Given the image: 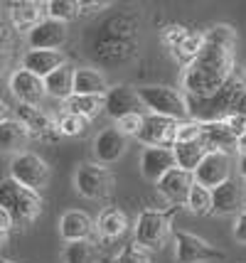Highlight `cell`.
<instances>
[{
  "label": "cell",
  "mask_w": 246,
  "mask_h": 263,
  "mask_svg": "<svg viewBox=\"0 0 246 263\" xmlns=\"http://www.w3.org/2000/svg\"><path fill=\"white\" fill-rule=\"evenodd\" d=\"M202 143L207 145V150H217V153H226V155H232V150H236V136L229 130L224 121L202 123Z\"/></svg>",
  "instance_id": "obj_22"
},
{
  "label": "cell",
  "mask_w": 246,
  "mask_h": 263,
  "mask_svg": "<svg viewBox=\"0 0 246 263\" xmlns=\"http://www.w3.org/2000/svg\"><path fill=\"white\" fill-rule=\"evenodd\" d=\"M30 143V133L25 130V126L15 118H8L0 123V153H23V148H27Z\"/></svg>",
  "instance_id": "obj_24"
},
{
  "label": "cell",
  "mask_w": 246,
  "mask_h": 263,
  "mask_svg": "<svg viewBox=\"0 0 246 263\" xmlns=\"http://www.w3.org/2000/svg\"><path fill=\"white\" fill-rule=\"evenodd\" d=\"M128 150V138L123 136L121 130H116V126H108L104 130H99L94 138V158L96 165H113L118 162Z\"/></svg>",
  "instance_id": "obj_14"
},
{
  "label": "cell",
  "mask_w": 246,
  "mask_h": 263,
  "mask_svg": "<svg viewBox=\"0 0 246 263\" xmlns=\"http://www.w3.org/2000/svg\"><path fill=\"white\" fill-rule=\"evenodd\" d=\"M234 47L204 40L199 54L182 71V89L190 99H207L234 77Z\"/></svg>",
  "instance_id": "obj_1"
},
{
  "label": "cell",
  "mask_w": 246,
  "mask_h": 263,
  "mask_svg": "<svg viewBox=\"0 0 246 263\" xmlns=\"http://www.w3.org/2000/svg\"><path fill=\"white\" fill-rule=\"evenodd\" d=\"M143 126V114H130V116H123L116 121V130H121L123 136H138V130Z\"/></svg>",
  "instance_id": "obj_35"
},
{
  "label": "cell",
  "mask_w": 246,
  "mask_h": 263,
  "mask_svg": "<svg viewBox=\"0 0 246 263\" xmlns=\"http://www.w3.org/2000/svg\"><path fill=\"white\" fill-rule=\"evenodd\" d=\"M173 243H175L177 263H214L226 258L224 251H219L217 246H212L210 241H204L202 236H195L190 231H175L173 234Z\"/></svg>",
  "instance_id": "obj_8"
},
{
  "label": "cell",
  "mask_w": 246,
  "mask_h": 263,
  "mask_svg": "<svg viewBox=\"0 0 246 263\" xmlns=\"http://www.w3.org/2000/svg\"><path fill=\"white\" fill-rule=\"evenodd\" d=\"M42 8L49 20H57V23H69L71 17H77V3L71 0H49Z\"/></svg>",
  "instance_id": "obj_32"
},
{
  "label": "cell",
  "mask_w": 246,
  "mask_h": 263,
  "mask_svg": "<svg viewBox=\"0 0 246 263\" xmlns=\"http://www.w3.org/2000/svg\"><path fill=\"white\" fill-rule=\"evenodd\" d=\"M62 64H67V57L62 52H52V49H27L23 54V69L40 79L49 77Z\"/></svg>",
  "instance_id": "obj_20"
},
{
  "label": "cell",
  "mask_w": 246,
  "mask_h": 263,
  "mask_svg": "<svg viewBox=\"0 0 246 263\" xmlns=\"http://www.w3.org/2000/svg\"><path fill=\"white\" fill-rule=\"evenodd\" d=\"M175 167V158L170 148H145L141 155V175L148 182H158L165 172Z\"/></svg>",
  "instance_id": "obj_19"
},
{
  "label": "cell",
  "mask_w": 246,
  "mask_h": 263,
  "mask_svg": "<svg viewBox=\"0 0 246 263\" xmlns=\"http://www.w3.org/2000/svg\"><path fill=\"white\" fill-rule=\"evenodd\" d=\"M42 12H45V8H42L40 3H12L10 20L15 27L30 30V27H35V25L42 20Z\"/></svg>",
  "instance_id": "obj_29"
},
{
  "label": "cell",
  "mask_w": 246,
  "mask_h": 263,
  "mask_svg": "<svg viewBox=\"0 0 246 263\" xmlns=\"http://www.w3.org/2000/svg\"><path fill=\"white\" fill-rule=\"evenodd\" d=\"M234 239L246 243V209L236 217V224H234Z\"/></svg>",
  "instance_id": "obj_38"
},
{
  "label": "cell",
  "mask_w": 246,
  "mask_h": 263,
  "mask_svg": "<svg viewBox=\"0 0 246 263\" xmlns=\"http://www.w3.org/2000/svg\"><path fill=\"white\" fill-rule=\"evenodd\" d=\"M195 184L192 180V172H185L180 167H173L170 172H165L163 177L155 182L158 192L170 202L173 206H185L187 202V195H190V187Z\"/></svg>",
  "instance_id": "obj_15"
},
{
  "label": "cell",
  "mask_w": 246,
  "mask_h": 263,
  "mask_svg": "<svg viewBox=\"0 0 246 263\" xmlns=\"http://www.w3.org/2000/svg\"><path fill=\"white\" fill-rule=\"evenodd\" d=\"M64 103V114H74V116H82L86 121H91L99 111H104V96H77L71 93Z\"/></svg>",
  "instance_id": "obj_27"
},
{
  "label": "cell",
  "mask_w": 246,
  "mask_h": 263,
  "mask_svg": "<svg viewBox=\"0 0 246 263\" xmlns=\"http://www.w3.org/2000/svg\"><path fill=\"white\" fill-rule=\"evenodd\" d=\"M5 40H8V30H5V25L0 20V54H3V47H5Z\"/></svg>",
  "instance_id": "obj_43"
},
{
  "label": "cell",
  "mask_w": 246,
  "mask_h": 263,
  "mask_svg": "<svg viewBox=\"0 0 246 263\" xmlns=\"http://www.w3.org/2000/svg\"><path fill=\"white\" fill-rule=\"evenodd\" d=\"M113 263H153V258H150V251H148V249H143L136 241H130V243H126V246L121 249V253L116 256Z\"/></svg>",
  "instance_id": "obj_34"
},
{
  "label": "cell",
  "mask_w": 246,
  "mask_h": 263,
  "mask_svg": "<svg viewBox=\"0 0 246 263\" xmlns=\"http://www.w3.org/2000/svg\"><path fill=\"white\" fill-rule=\"evenodd\" d=\"M8 118H10V106H8L5 101H0V123L8 121Z\"/></svg>",
  "instance_id": "obj_42"
},
{
  "label": "cell",
  "mask_w": 246,
  "mask_h": 263,
  "mask_svg": "<svg viewBox=\"0 0 246 263\" xmlns=\"http://www.w3.org/2000/svg\"><path fill=\"white\" fill-rule=\"evenodd\" d=\"M10 91L25 106H40L45 99V84L40 77L25 71V69H15L10 74Z\"/></svg>",
  "instance_id": "obj_17"
},
{
  "label": "cell",
  "mask_w": 246,
  "mask_h": 263,
  "mask_svg": "<svg viewBox=\"0 0 246 263\" xmlns=\"http://www.w3.org/2000/svg\"><path fill=\"white\" fill-rule=\"evenodd\" d=\"M96 229H99V234H101L104 239L113 241V239H121V236L130 229V221H128V217H126L123 209L113 206V209H106L104 214L99 217Z\"/></svg>",
  "instance_id": "obj_26"
},
{
  "label": "cell",
  "mask_w": 246,
  "mask_h": 263,
  "mask_svg": "<svg viewBox=\"0 0 246 263\" xmlns=\"http://www.w3.org/2000/svg\"><path fill=\"white\" fill-rule=\"evenodd\" d=\"M108 91V79L104 71L91 67H74V93L77 96H104Z\"/></svg>",
  "instance_id": "obj_21"
},
{
  "label": "cell",
  "mask_w": 246,
  "mask_h": 263,
  "mask_svg": "<svg viewBox=\"0 0 246 263\" xmlns=\"http://www.w3.org/2000/svg\"><path fill=\"white\" fill-rule=\"evenodd\" d=\"M12 227H15V224H12V219L8 217V212H5V209L0 206V231H5V234H8Z\"/></svg>",
  "instance_id": "obj_39"
},
{
  "label": "cell",
  "mask_w": 246,
  "mask_h": 263,
  "mask_svg": "<svg viewBox=\"0 0 246 263\" xmlns=\"http://www.w3.org/2000/svg\"><path fill=\"white\" fill-rule=\"evenodd\" d=\"M170 150H173V158H175V167L185 172H195L199 160L210 153L207 145L202 143V138L199 140H187V143H175Z\"/></svg>",
  "instance_id": "obj_25"
},
{
  "label": "cell",
  "mask_w": 246,
  "mask_h": 263,
  "mask_svg": "<svg viewBox=\"0 0 246 263\" xmlns=\"http://www.w3.org/2000/svg\"><path fill=\"white\" fill-rule=\"evenodd\" d=\"M5 239H8V234H5V231H0V246L5 243Z\"/></svg>",
  "instance_id": "obj_44"
},
{
  "label": "cell",
  "mask_w": 246,
  "mask_h": 263,
  "mask_svg": "<svg viewBox=\"0 0 246 263\" xmlns=\"http://www.w3.org/2000/svg\"><path fill=\"white\" fill-rule=\"evenodd\" d=\"M143 108H148L153 116H163L173 121H190L187 99L173 86H138L136 89Z\"/></svg>",
  "instance_id": "obj_4"
},
{
  "label": "cell",
  "mask_w": 246,
  "mask_h": 263,
  "mask_svg": "<svg viewBox=\"0 0 246 263\" xmlns=\"http://www.w3.org/2000/svg\"><path fill=\"white\" fill-rule=\"evenodd\" d=\"M239 180L246 182V155H239Z\"/></svg>",
  "instance_id": "obj_41"
},
{
  "label": "cell",
  "mask_w": 246,
  "mask_h": 263,
  "mask_svg": "<svg viewBox=\"0 0 246 263\" xmlns=\"http://www.w3.org/2000/svg\"><path fill=\"white\" fill-rule=\"evenodd\" d=\"M111 3L108 0H79L77 3V15H96L99 10H106Z\"/></svg>",
  "instance_id": "obj_37"
},
{
  "label": "cell",
  "mask_w": 246,
  "mask_h": 263,
  "mask_svg": "<svg viewBox=\"0 0 246 263\" xmlns=\"http://www.w3.org/2000/svg\"><path fill=\"white\" fill-rule=\"evenodd\" d=\"M185 206H187L192 214H197V217L212 214V190L199 187V184H192V187H190V195H187Z\"/></svg>",
  "instance_id": "obj_30"
},
{
  "label": "cell",
  "mask_w": 246,
  "mask_h": 263,
  "mask_svg": "<svg viewBox=\"0 0 246 263\" xmlns=\"http://www.w3.org/2000/svg\"><path fill=\"white\" fill-rule=\"evenodd\" d=\"M89 128V121L82 118V116H74V114H64L62 118L57 121V133L59 136H84Z\"/></svg>",
  "instance_id": "obj_33"
},
{
  "label": "cell",
  "mask_w": 246,
  "mask_h": 263,
  "mask_svg": "<svg viewBox=\"0 0 246 263\" xmlns=\"http://www.w3.org/2000/svg\"><path fill=\"white\" fill-rule=\"evenodd\" d=\"M49 177H52V172H49V165L40 155L35 153H17V155H12V162H10V180H15L17 184H23L27 190H32L40 195V190H45L49 184Z\"/></svg>",
  "instance_id": "obj_5"
},
{
  "label": "cell",
  "mask_w": 246,
  "mask_h": 263,
  "mask_svg": "<svg viewBox=\"0 0 246 263\" xmlns=\"http://www.w3.org/2000/svg\"><path fill=\"white\" fill-rule=\"evenodd\" d=\"M69 37V27L67 23H57V20H40L35 27L27 30V45L30 49H52V52H59V47L67 42Z\"/></svg>",
  "instance_id": "obj_13"
},
{
  "label": "cell",
  "mask_w": 246,
  "mask_h": 263,
  "mask_svg": "<svg viewBox=\"0 0 246 263\" xmlns=\"http://www.w3.org/2000/svg\"><path fill=\"white\" fill-rule=\"evenodd\" d=\"M187 32L190 30L187 27H182V25H167V27L163 30V42L170 47V52H173V49L182 42V37H185Z\"/></svg>",
  "instance_id": "obj_36"
},
{
  "label": "cell",
  "mask_w": 246,
  "mask_h": 263,
  "mask_svg": "<svg viewBox=\"0 0 246 263\" xmlns=\"http://www.w3.org/2000/svg\"><path fill=\"white\" fill-rule=\"evenodd\" d=\"M62 261L64 263H99L101 261V253H99L94 241H71L62 251Z\"/></svg>",
  "instance_id": "obj_28"
},
{
  "label": "cell",
  "mask_w": 246,
  "mask_h": 263,
  "mask_svg": "<svg viewBox=\"0 0 246 263\" xmlns=\"http://www.w3.org/2000/svg\"><path fill=\"white\" fill-rule=\"evenodd\" d=\"M0 263H15V261H10V258H0Z\"/></svg>",
  "instance_id": "obj_45"
},
{
  "label": "cell",
  "mask_w": 246,
  "mask_h": 263,
  "mask_svg": "<svg viewBox=\"0 0 246 263\" xmlns=\"http://www.w3.org/2000/svg\"><path fill=\"white\" fill-rule=\"evenodd\" d=\"M177 123H180V121L148 114V116H143V126L136 138L143 140L148 148H173V145H175Z\"/></svg>",
  "instance_id": "obj_11"
},
{
  "label": "cell",
  "mask_w": 246,
  "mask_h": 263,
  "mask_svg": "<svg viewBox=\"0 0 246 263\" xmlns=\"http://www.w3.org/2000/svg\"><path fill=\"white\" fill-rule=\"evenodd\" d=\"M94 231V219L82 209H69L59 217V236L67 243H71V241H91Z\"/></svg>",
  "instance_id": "obj_16"
},
{
  "label": "cell",
  "mask_w": 246,
  "mask_h": 263,
  "mask_svg": "<svg viewBox=\"0 0 246 263\" xmlns=\"http://www.w3.org/2000/svg\"><path fill=\"white\" fill-rule=\"evenodd\" d=\"M202 45H204V34H202V32H192V30H190V32L182 37V42H180V45L173 49V54H175L180 62L190 64V62H192V59L199 54Z\"/></svg>",
  "instance_id": "obj_31"
},
{
  "label": "cell",
  "mask_w": 246,
  "mask_h": 263,
  "mask_svg": "<svg viewBox=\"0 0 246 263\" xmlns=\"http://www.w3.org/2000/svg\"><path fill=\"white\" fill-rule=\"evenodd\" d=\"M74 187L86 199H108L113 195V175L108 167L96 162H84L74 172Z\"/></svg>",
  "instance_id": "obj_7"
},
{
  "label": "cell",
  "mask_w": 246,
  "mask_h": 263,
  "mask_svg": "<svg viewBox=\"0 0 246 263\" xmlns=\"http://www.w3.org/2000/svg\"><path fill=\"white\" fill-rule=\"evenodd\" d=\"M94 54L108 64L123 62L133 54V25H128V17H113L101 27L94 40Z\"/></svg>",
  "instance_id": "obj_2"
},
{
  "label": "cell",
  "mask_w": 246,
  "mask_h": 263,
  "mask_svg": "<svg viewBox=\"0 0 246 263\" xmlns=\"http://www.w3.org/2000/svg\"><path fill=\"white\" fill-rule=\"evenodd\" d=\"M15 121H20L30 136H37V138H57L59 136L57 123H54L40 106H25V103H20Z\"/></svg>",
  "instance_id": "obj_18"
},
{
  "label": "cell",
  "mask_w": 246,
  "mask_h": 263,
  "mask_svg": "<svg viewBox=\"0 0 246 263\" xmlns=\"http://www.w3.org/2000/svg\"><path fill=\"white\" fill-rule=\"evenodd\" d=\"M246 206V192L244 182L239 177H229L224 180L219 187L212 190V212L222 214V217H239Z\"/></svg>",
  "instance_id": "obj_10"
},
{
  "label": "cell",
  "mask_w": 246,
  "mask_h": 263,
  "mask_svg": "<svg viewBox=\"0 0 246 263\" xmlns=\"http://www.w3.org/2000/svg\"><path fill=\"white\" fill-rule=\"evenodd\" d=\"M170 217L173 212H158V209H143L138 221H136V243L148 249V251H155V249H163L167 236H170Z\"/></svg>",
  "instance_id": "obj_6"
},
{
  "label": "cell",
  "mask_w": 246,
  "mask_h": 263,
  "mask_svg": "<svg viewBox=\"0 0 246 263\" xmlns=\"http://www.w3.org/2000/svg\"><path fill=\"white\" fill-rule=\"evenodd\" d=\"M232 177V155L226 153H217V150H210L199 165L192 172V180L199 187H207V190H214L219 187L224 180Z\"/></svg>",
  "instance_id": "obj_9"
},
{
  "label": "cell",
  "mask_w": 246,
  "mask_h": 263,
  "mask_svg": "<svg viewBox=\"0 0 246 263\" xmlns=\"http://www.w3.org/2000/svg\"><path fill=\"white\" fill-rule=\"evenodd\" d=\"M104 111L113 121L130 114H141L143 103L138 99V93H136V86H128V84L108 86V91L104 93Z\"/></svg>",
  "instance_id": "obj_12"
},
{
  "label": "cell",
  "mask_w": 246,
  "mask_h": 263,
  "mask_svg": "<svg viewBox=\"0 0 246 263\" xmlns=\"http://www.w3.org/2000/svg\"><path fill=\"white\" fill-rule=\"evenodd\" d=\"M42 84H45V96H52L57 101H67L74 93V64H69V62L62 64L49 77H45Z\"/></svg>",
  "instance_id": "obj_23"
},
{
  "label": "cell",
  "mask_w": 246,
  "mask_h": 263,
  "mask_svg": "<svg viewBox=\"0 0 246 263\" xmlns=\"http://www.w3.org/2000/svg\"><path fill=\"white\" fill-rule=\"evenodd\" d=\"M236 153H239V155H246V128H244V133L236 138Z\"/></svg>",
  "instance_id": "obj_40"
},
{
  "label": "cell",
  "mask_w": 246,
  "mask_h": 263,
  "mask_svg": "<svg viewBox=\"0 0 246 263\" xmlns=\"http://www.w3.org/2000/svg\"><path fill=\"white\" fill-rule=\"evenodd\" d=\"M0 206L8 212L12 224L25 227V224H32L42 214V197L23 184H17L10 177H5V180H0Z\"/></svg>",
  "instance_id": "obj_3"
}]
</instances>
